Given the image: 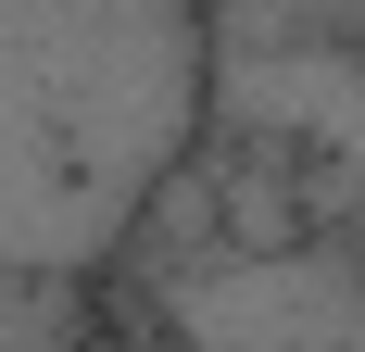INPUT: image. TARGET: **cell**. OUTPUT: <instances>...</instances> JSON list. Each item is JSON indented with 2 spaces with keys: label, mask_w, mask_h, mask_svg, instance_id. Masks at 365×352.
<instances>
[{
  "label": "cell",
  "mask_w": 365,
  "mask_h": 352,
  "mask_svg": "<svg viewBox=\"0 0 365 352\" xmlns=\"http://www.w3.org/2000/svg\"><path fill=\"white\" fill-rule=\"evenodd\" d=\"M215 113V0H0V277L88 289Z\"/></svg>",
  "instance_id": "6da1fadb"
},
{
  "label": "cell",
  "mask_w": 365,
  "mask_h": 352,
  "mask_svg": "<svg viewBox=\"0 0 365 352\" xmlns=\"http://www.w3.org/2000/svg\"><path fill=\"white\" fill-rule=\"evenodd\" d=\"M0 352H88V289L0 277Z\"/></svg>",
  "instance_id": "7a4b0ae2"
}]
</instances>
